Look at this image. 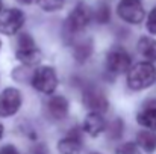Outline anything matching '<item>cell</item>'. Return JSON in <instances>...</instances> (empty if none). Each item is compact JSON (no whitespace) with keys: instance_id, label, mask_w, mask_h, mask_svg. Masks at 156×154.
<instances>
[{"instance_id":"cell-1","label":"cell","mask_w":156,"mask_h":154,"mask_svg":"<svg viewBox=\"0 0 156 154\" xmlns=\"http://www.w3.org/2000/svg\"><path fill=\"white\" fill-rule=\"evenodd\" d=\"M127 71V85L133 91L147 89L156 82V70L150 62H140Z\"/></svg>"},{"instance_id":"cell-2","label":"cell","mask_w":156,"mask_h":154,"mask_svg":"<svg viewBox=\"0 0 156 154\" xmlns=\"http://www.w3.org/2000/svg\"><path fill=\"white\" fill-rule=\"evenodd\" d=\"M17 46V59L24 65H37L41 60L43 54L29 33H21Z\"/></svg>"},{"instance_id":"cell-3","label":"cell","mask_w":156,"mask_h":154,"mask_svg":"<svg viewBox=\"0 0 156 154\" xmlns=\"http://www.w3.org/2000/svg\"><path fill=\"white\" fill-rule=\"evenodd\" d=\"M90 21H91V11L87 5L80 3L68 15V18L65 21V30L71 36H76L79 32H82L90 24Z\"/></svg>"},{"instance_id":"cell-4","label":"cell","mask_w":156,"mask_h":154,"mask_svg":"<svg viewBox=\"0 0 156 154\" xmlns=\"http://www.w3.org/2000/svg\"><path fill=\"white\" fill-rule=\"evenodd\" d=\"M32 85L43 94H53L58 86V76L52 67H40L32 76Z\"/></svg>"},{"instance_id":"cell-5","label":"cell","mask_w":156,"mask_h":154,"mask_svg":"<svg viewBox=\"0 0 156 154\" xmlns=\"http://www.w3.org/2000/svg\"><path fill=\"white\" fill-rule=\"evenodd\" d=\"M121 20L130 24H140L144 20V6L141 0H121L117 6Z\"/></svg>"},{"instance_id":"cell-6","label":"cell","mask_w":156,"mask_h":154,"mask_svg":"<svg viewBox=\"0 0 156 154\" xmlns=\"http://www.w3.org/2000/svg\"><path fill=\"white\" fill-rule=\"evenodd\" d=\"M24 23V14L20 9H6L0 12V32L3 35H15Z\"/></svg>"},{"instance_id":"cell-7","label":"cell","mask_w":156,"mask_h":154,"mask_svg":"<svg viewBox=\"0 0 156 154\" xmlns=\"http://www.w3.org/2000/svg\"><path fill=\"white\" fill-rule=\"evenodd\" d=\"M82 100H83V104L91 110V112H106L108 110V98L105 95V92L97 88V86H87L83 88V92H82Z\"/></svg>"},{"instance_id":"cell-8","label":"cell","mask_w":156,"mask_h":154,"mask_svg":"<svg viewBox=\"0 0 156 154\" xmlns=\"http://www.w3.org/2000/svg\"><path fill=\"white\" fill-rule=\"evenodd\" d=\"M106 67L112 74H123L130 68V54L121 47H114L108 53Z\"/></svg>"},{"instance_id":"cell-9","label":"cell","mask_w":156,"mask_h":154,"mask_svg":"<svg viewBox=\"0 0 156 154\" xmlns=\"http://www.w3.org/2000/svg\"><path fill=\"white\" fill-rule=\"evenodd\" d=\"M21 106V92L15 88H6L0 94V116H12Z\"/></svg>"},{"instance_id":"cell-10","label":"cell","mask_w":156,"mask_h":154,"mask_svg":"<svg viewBox=\"0 0 156 154\" xmlns=\"http://www.w3.org/2000/svg\"><path fill=\"white\" fill-rule=\"evenodd\" d=\"M47 110H49V113H50V116L53 119H56V121L64 119L67 116V113H68V101H67V98L62 97V95L52 97L49 100V103H47Z\"/></svg>"},{"instance_id":"cell-11","label":"cell","mask_w":156,"mask_h":154,"mask_svg":"<svg viewBox=\"0 0 156 154\" xmlns=\"http://www.w3.org/2000/svg\"><path fill=\"white\" fill-rule=\"evenodd\" d=\"M83 130L91 136H99L105 130V119L102 113H99V112L88 113L83 121Z\"/></svg>"},{"instance_id":"cell-12","label":"cell","mask_w":156,"mask_h":154,"mask_svg":"<svg viewBox=\"0 0 156 154\" xmlns=\"http://www.w3.org/2000/svg\"><path fill=\"white\" fill-rule=\"evenodd\" d=\"M58 150L61 154H80V136L76 133V130L59 141Z\"/></svg>"},{"instance_id":"cell-13","label":"cell","mask_w":156,"mask_h":154,"mask_svg":"<svg viewBox=\"0 0 156 154\" xmlns=\"http://www.w3.org/2000/svg\"><path fill=\"white\" fill-rule=\"evenodd\" d=\"M138 50L140 53L150 62L156 60V39L149 38V36H143L138 41Z\"/></svg>"},{"instance_id":"cell-14","label":"cell","mask_w":156,"mask_h":154,"mask_svg":"<svg viewBox=\"0 0 156 154\" xmlns=\"http://www.w3.org/2000/svg\"><path fill=\"white\" fill-rule=\"evenodd\" d=\"M93 53V41L91 39H85V41H80L74 46V50H73V56L77 62H85L90 59Z\"/></svg>"},{"instance_id":"cell-15","label":"cell","mask_w":156,"mask_h":154,"mask_svg":"<svg viewBox=\"0 0 156 154\" xmlns=\"http://www.w3.org/2000/svg\"><path fill=\"white\" fill-rule=\"evenodd\" d=\"M138 145L147 153H153L156 150V135L152 132H140L136 136Z\"/></svg>"},{"instance_id":"cell-16","label":"cell","mask_w":156,"mask_h":154,"mask_svg":"<svg viewBox=\"0 0 156 154\" xmlns=\"http://www.w3.org/2000/svg\"><path fill=\"white\" fill-rule=\"evenodd\" d=\"M138 122L147 128L156 130V107H147L141 113H138Z\"/></svg>"},{"instance_id":"cell-17","label":"cell","mask_w":156,"mask_h":154,"mask_svg":"<svg viewBox=\"0 0 156 154\" xmlns=\"http://www.w3.org/2000/svg\"><path fill=\"white\" fill-rule=\"evenodd\" d=\"M38 6L46 12H55L64 6V0H38Z\"/></svg>"},{"instance_id":"cell-18","label":"cell","mask_w":156,"mask_h":154,"mask_svg":"<svg viewBox=\"0 0 156 154\" xmlns=\"http://www.w3.org/2000/svg\"><path fill=\"white\" fill-rule=\"evenodd\" d=\"M111 18V12H109V8L108 5H102L99 6V9L96 11V21L100 23V24H106Z\"/></svg>"},{"instance_id":"cell-19","label":"cell","mask_w":156,"mask_h":154,"mask_svg":"<svg viewBox=\"0 0 156 154\" xmlns=\"http://www.w3.org/2000/svg\"><path fill=\"white\" fill-rule=\"evenodd\" d=\"M115 154H141V150L136 144H132V142H127V144H123L117 148Z\"/></svg>"},{"instance_id":"cell-20","label":"cell","mask_w":156,"mask_h":154,"mask_svg":"<svg viewBox=\"0 0 156 154\" xmlns=\"http://www.w3.org/2000/svg\"><path fill=\"white\" fill-rule=\"evenodd\" d=\"M121 132H123V122L121 119H115L109 128V136L111 139H118L121 136Z\"/></svg>"},{"instance_id":"cell-21","label":"cell","mask_w":156,"mask_h":154,"mask_svg":"<svg viewBox=\"0 0 156 154\" xmlns=\"http://www.w3.org/2000/svg\"><path fill=\"white\" fill-rule=\"evenodd\" d=\"M147 30L156 35V8H153L147 17Z\"/></svg>"},{"instance_id":"cell-22","label":"cell","mask_w":156,"mask_h":154,"mask_svg":"<svg viewBox=\"0 0 156 154\" xmlns=\"http://www.w3.org/2000/svg\"><path fill=\"white\" fill-rule=\"evenodd\" d=\"M0 154H20V153L17 151L15 147H12V145H6V147H3V148L0 150Z\"/></svg>"},{"instance_id":"cell-23","label":"cell","mask_w":156,"mask_h":154,"mask_svg":"<svg viewBox=\"0 0 156 154\" xmlns=\"http://www.w3.org/2000/svg\"><path fill=\"white\" fill-rule=\"evenodd\" d=\"M18 2H20V3H23V5H30L34 0H18Z\"/></svg>"},{"instance_id":"cell-24","label":"cell","mask_w":156,"mask_h":154,"mask_svg":"<svg viewBox=\"0 0 156 154\" xmlns=\"http://www.w3.org/2000/svg\"><path fill=\"white\" fill-rule=\"evenodd\" d=\"M2 135H3V125L0 124V138H2Z\"/></svg>"},{"instance_id":"cell-25","label":"cell","mask_w":156,"mask_h":154,"mask_svg":"<svg viewBox=\"0 0 156 154\" xmlns=\"http://www.w3.org/2000/svg\"><path fill=\"white\" fill-rule=\"evenodd\" d=\"M2 6H3V5H2V0H0V12H2Z\"/></svg>"},{"instance_id":"cell-26","label":"cell","mask_w":156,"mask_h":154,"mask_svg":"<svg viewBox=\"0 0 156 154\" xmlns=\"http://www.w3.org/2000/svg\"><path fill=\"white\" fill-rule=\"evenodd\" d=\"M91 154H99V153H91Z\"/></svg>"}]
</instances>
